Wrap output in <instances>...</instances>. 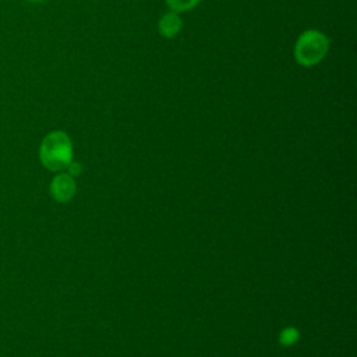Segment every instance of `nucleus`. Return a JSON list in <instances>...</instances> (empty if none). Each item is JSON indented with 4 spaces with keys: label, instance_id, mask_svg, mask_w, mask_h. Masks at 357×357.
<instances>
[{
    "label": "nucleus",
    "instance_id": "f257e3e1",
    "mask_svg": "<svg viewBox=\"0 0 357 357\" xmlns=\"http://www.w3.org/2000/svg\"><path fill=\"white\" fill-rule=\"evenodd\" d=\"M331 47V40L326 33L319 29H305L303 31L296 42L293 49L294 60L298 66L310 68L319 64L328 54Z\"/></svg>",
    "mask_w": 357,
    "mask_h": 357
},
{
    "label": "nucleus",
    "instance_id": "f03ea898",
    "mask_svg": "<svg viewBox=\"0 0 357 357\" xmlns=\"http://www.w3.org/2000/svg\"><path fill=\"white\" fill-rule=\"evenodd\" d=\"M39 158L49 170L59 172L68 167L73 159L71 139L64 131L49 132L40 144Z\"/></svg>",
    "mask_w": 357,
    "mask_h": 357
},
{
    "label": "nucleus",
    "instance_id": "7ed1b4c3",
    "mask_svg": "<svg viewBox=\"0 0 357 357\" xmlns=\"http://www.w3.org/2000/svg\"><path fill=\"white\" fill-rule=\"evenodd\" d=\"M181 29H183V20L180 14L174 11H167L160 15L158 21V31L160 36L166 39H172L177 36L181 32Z\"/></svg>",
    "mask_w": 357,
    "mask_h": 357
},
{
    "label": "nucleus",
    "instance_id": "20e7f679",
    "mask_svg": "<svg viewBox=\"0 0 357 357\" xmlns=\"http://www.w3.org/2000/svg\"><path fill=\"white\" fill-rule=\"evenodd\" d=\"M50 191L57 201H68L75 192V183L71 176L59 174L52 181Z\"/></svg>",
    "mask_w": 357,
    "mask_h": 357
},
{
    "label": "nucleus",
    "instance_id": "39448f33",
    "mask_svg": "<svg viewBox=\"0 0 357 357\" xmlns=\"http://www.w3.org/2000/svg\"><path fill=\"white\" fill-rule=\"evenodd\" d=\"M165 3L170 11L181 14L194 10L201 3V0H165Z\"/></svg>",
    "mask_w": 357,
    "mask_h": 357
},
{
    "label": "nucleus",
    "instance_id": "423d86ee",
    "mask_svg": "<svg viewBox=\"0 0 357 357\" xmlns=\"http://www.w3.org/2000/svg\"><path fill=\"white\" fill-rule=\"evenodd\" d=\"M297 337H298V333H297V331L294 328H286L280 333V342L283 344H291V343H294L297 340Z\"/></svg>",
    "mask_w": 357,
    "mask_h": 357
},
{
    "label": "nucleus",
    "instance_id": "0eeeda50",
    "mask_svg": "<svg viewBox=\"0 0 357 357\" xmlns=\"http://www.w3.org/2000/svg\"><path fill=\"white\" fill-rule=\"evenodd\" d=\"M68 169H70L71 174H79V172H81V166L77 163H73V162L68 165Z\"/></svg>",
    "mask_w": 357,
    "mask_h": 357
},
{
    "label": "nucleus",
    "instance_id": "6e6552de",
    "mask_svg": "<svg viewBox=\"0 0 357 357\" xmlns=\"http://www.w3.org/2000/svg\"><path fill=\"white\" fill-rule=\"evenodd\" d=\"M28 1H31V3H40V1H43V0H28Z\"/></svg>",
    "mask_w": 357,
    "mask_h": 357
}]
</instances>
